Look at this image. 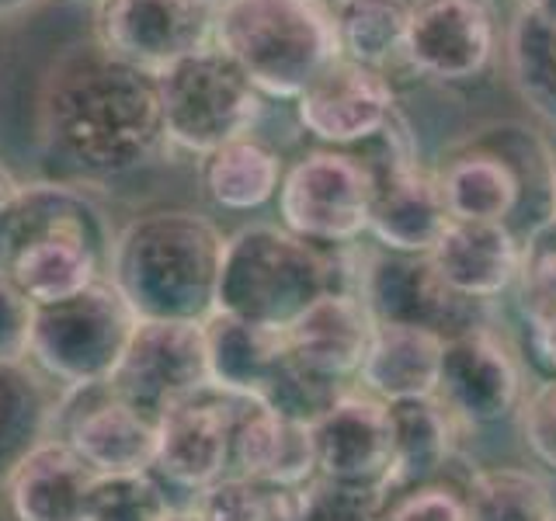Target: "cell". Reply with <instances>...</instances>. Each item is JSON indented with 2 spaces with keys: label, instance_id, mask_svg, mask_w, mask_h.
I'll return each mask as SVG.
<instances>
[{
  "label": "cell",
  "instance_id": "6da1fadb",
  "mask_svg": "<svg viewBox=\"0 0 556 521\" xmlns=\"http://www.w3.org/2000/svg\"><path fill=\"white\" fill-rule=\"evenodd\" d=\"M35 129L46 161L77 181L129 174L167 143L156 77L94 39L46 69Z\"/></svg>",
  "mask_w": 556,
  "mask_h": 521
},
{
  "label": "cell",
  "instance_id": "7a4b0ae2",
  "mask_svg": "<svg viewBox=\"0 0 556 521\" xmlns=\"http://www.w3.org/2000/svg\"><path fill=\"white\" fill-rule=\"evenodd\" d=\"M109 223L77 185H17L0 208V275H8L35 306L91 289L109 275Z\"/></svg>",
  "mask_w": 556,
  "mask_h": 521
},
{
  "label": "cell",
  "instance_id": "3957f363",
  "mask_svg": "<svg viewBox=\"0 0 556 521\" xmlns=\"http://www.w3.org/2000/svg\"><path fill=\"white\" fill-rule=\"evenodd\" d=\"M226 237L213 219L188 208L132 216L112 240L109 282L136 320L202 323L216 313Z\"/></svg>",
  "mask_w": 556,
  "mask_h": 521
},
{
  "label": "cell",
  "instance_id": "277c9868",
  "mask_svg": "<svg viewBox=\"0 0 556 521\" xmlns=\"http://www.w3.org/2000/svg\"><path fill=\"white\" fill-rule=\"evenodd\" d=\"M434 181L448 219L504 223L526 237L556 216L553 143L518 122H494L452 143Z\"/></svg>",
  "mask_w": 556,
  "mask_h": 521
},
{
  "label": "cell",
  "instance_id": "5b68a950",
  "mask_svg": "<svg viewBox=\"0 0 556 521\" xmlns=\"http://www.w3.org/2000/svg\"><path fill=\"white\" fill-rule=\"evenodd\" d=\"M213 46L271 101H295L341 56L327 0H219Z\"/></svg>",
  "mask_w": 556,
  "mask_h": 521
},
{
  "label": "cell",
  "instance_id": "8992f818",
  "mask_svg": "<svg viewBox=\"0 0 556 521\" xmlns=\"http://www.w3.org/2000/svg\"><path fill=\"white\" fill-rule=\"evenodd\" d=\"M327 292H334V251L313 247L275 223L226 237L216 313L286 334Z\"/></svg>",
  "mask_w": 556,
  "mask_h": 521
},
{
  "label": "cell",
  "instance_id": "52a82bcc",
  "mask_svg": "<svg viewBox=\"0 0 556 521\" xmlns=\"http://www.w3.org/2000/svg\"><path fill=\"white\" fill-rule=\"evenodd\" d=\"M156 91H161L164 139L195 156H208L226 143L254 136L265 112V94L216 46L156 74Z\"/></svg>",
  "mask_w": 556,
  "mask_h": 521
},
{
  "label": "cell",
  "instance_id": "ba28073f",
  "mask_svg": "<svg viewBox=\"0 0 556 521\" xmlns=\"http://www.w3.org/2000/svg\"><path fill=\"white\" fill-rule=\"evenodd\" d=\"M136 313L109 278L60 303L35 306L31 361L66 390L109 382L136 330Z\"/></svg>",
  "mask_w": 556,
  "mask_h": 521
},
{
  "label": "cell",
  "instance_id": "9c48e42d",
  "mask_svg": "<svg viewBox=\"0 0 556 521\" xmlns=\"http://www.w3.org/2000/svg\"><path fill=\"white\" fill-rule=\"evenodd\" d=\"M372 174L352 150H309L286 167L278 188V226L313 247H355L369 233Z\"/></svg>",
  "mask_w": 556,
  "mask_h": 521
},
{
  "label": "cell",
  "instance_id": "30bf717a",
  "mask_svg": "<svg viewBox=\"0 0 556 521\" xmlns=\"http://www.w3.org/2000/svg\"><path fill=\"white\" fill-rule=\"evenodd\" d=\"M369 147L372 153L365 156L372 174L369 237L393 254H431L448 226V208L434 170L417 161L404 115L396 112Z\"/></svg>",
  "mask_w": 556,
  "mask_h": 521
},
{
  "label": "cell",
  "instance_id": "8fae6325",
  "mask_svg": "<svg viewBox=\"0 0 556 521\" xmlns=\"http://www.w3.org/2000/svg\"><path fill=\"white\" fill-rule=\"evenodd\" d=\"M219 0H98L94 42L147 74L213 46Z\"/></svg>",
  "mask_w": 556,
  "mask_h": 521
},
{
  "label": "cell",
  "instance_id": "7c38bea8",
  "mask_svg": "<svg viewBox=\"0 0 556 521\" xmlns=\"http://www.w3.org/2000/svg\"><path fill=\"white\" fill-rule=\"evenodd\" d=\"M504 49L494 0H410L404 63L428 80L466 84L483 77Z\"/></svg>",
  "mask_w": 556,
  "mask_h": 521
},
{
  "label": "cell",
  "instance_id": "4fadbf2b",
  "mask_svg": "<svg viewBox=\"0 0 556 521\" xmlns=\"http://www.w3.org/2000/svg\"><path fill=\"white\" fill-rule=\"evenodd\" d=\"M248 396L205 386L156 417V459L150 473L164 486L195 500L223 476H230L233 424Z\"/></svg>",
  "mask_w": 556,
  "mask_h": 521
},
{
  "label": "cell",
  "instance_id": "5bb4252c",
  "mask_svg": "<svg viewBox=\"0 0 556 521\" xmlns=\"http://www.w3.org/2000/svg\"><path fill=\"white\" fill-rule=\"evenodd\" d=\"M358 300L369 306L376 323L421 327L439 338L483 327L486 309L483 303L452 292L428 254H393L382 247L362 257Z\"/></svg>",
  "mask_w": 556,
  "mask_h": 521
},
{
  "label": "cell",
  "instance_id": "9a60e30c",
  "mask_svg": "<svg viewBox=\"0 0 556 521\" xmlns=\"http://www.w3.org/2000/svg\"><path fill=\"white\" fill-rule=\"evenodd\" d=\"M49 439H60L98 476L150 473L156 459V417L126 404L109 382L66 390L52 407Z\"/></svg>",
  "mask_w": 556,
  "mask_h": 521
},
{
  "label": "cell",
  "instance_id": "2e32d148",
  "mask_svg": "<svg viewBox=\"0 0 556 521\" xmlns=\"http://www.w3.org/2000/svg\"><path fill=\"white\" fill-rule=\"evenodd\" d=\"M109 386L150 417H161L170 404L213 386L202 323L139 320Z\"/></svg>",
  "mask_w": 556,
  "mask_h": 521
},
{
  "label": "cell",
  "instance_id": "e0dca14e",
  "mask_svg": "<svg viewBox=\"0 0 556 521\" xmlns=\"http://www.w3.org/2000/svg\"><path fill=\"white\" fill-rule=\"evenodd\" d=\"M292 104L300 126L330 150L369 147L400 112L390 74L344 56L330 63Z\"/></svg>",
  "mask_w": 556,
  "mask_h": 521
},
{
  "label": "cell",
  "instance_id": "ac0fdd59",
  "mask_svg": "<svg viewBox=\"0 0 556 521\" xmlns=\"http://www.w3.org/2000/svg\"><path fill=\"white\" fill-rule=\"evenodd\" d=\"M317 480L352 486V491L390 494L393 483V445L387 404L369 393H341L309 424Z\"/></svg>",
  "mask_w": 556,
  "mask_h": 521
},
{
  "label": "cell",
  "instance_id": "d6986e66",
  "mask_svg": "<svg viewBox=\"0 0 556 521\" xmlns=\"http://www.w3.org/2000/svg\"><path fill=\"white\" fill-rule=\"evenodd\" d=\"M434 399L463 428L504 421L521 407V372L511 347L491 327L445 338Z\"/></svg>",
  "mask_w": 556,
  "mask_h": 521
},
{
  "label": "cell",
  "instance_id": "ffe728a7",
  "mask_svg": "<svg viewBox=\"0 0 556 521\" xmlns=\"http://www.w3.org/2000/svg\"><path fill=\"white\" fill-rule=\"evenodd\" d=\"M428 257L452 292L486 306L515 289L521 271V237L504 223L448 219Z\"/></svg>",
  "mask_w": 556,
  "mask_h": 521
},
{
  "label": "cell",
  "instance_id": "44dd1931",
  "mask_svg": "<svg viewBox=\"0 0 556 521\" xmlns=\"http://www.w3.org/2000/svg\"><path fill=\"white\" fill-rule=\"evenodd\" d=\"M230 473L303 491L306 483L317 480L309 424H300L292 417L268 410L257 399H248L233 424Z\"/></svg>",
  "mask_w": 556,
  "mask_h": 521
},
{
  "label": "cell",
  "instance_id": "7402d4cb",
  "mask_svg": "<svg viewBox=\"0 0 556 521\" xmlns=\"http://www.w3.org/2000/svg\"><path fill=\"white\" fill-rule=\"evenodd\" d=\"M94 476L66 442L46 439L4 483L14 521H87Z\"/></svg>",
  "mask_w": 556,
  "mask_h": 521
},
{
  "label": "cell",
  "instance_id": "603a6c76",
  "mask_svg": "<svg viewBox=\"0 0 556 521\" xmlns=\"http://www.w3.org/2000/svg\"><path fill=\"white\" fill-rule=\"evenodd\" d=\"M372 330V313L355 292H327L286 330V344L313 372L344 382L358 376Z\"/></svg>",
  "mask_w": 556,
  "mask_h": 521
},
{
  "label": "cell",
  "instance_id": "cb8c5ba5",
  "mask_svg": "<svg viewBox=\"0 0 556 521\" xmlns=\"http://www.w3.org/2000/svg\"><path fill=\"white\" fill-rule=\"evenodd\" d=\"M445 338L431 334L421 327L400 323H376L369 352L358 369L362 390L382 399V404H400V399H425L439 390Z\"/></svg>",
  "mask_w": 556,
  "mask_h": 521
},
{
  "label": "cell",
  "instance_id": "d4e9b609",
  "mask_svg": "<svg viewBox=\"0 0 556 521\" xmlns=\"http://www.w3.org/2000/svg\"><path fill=\"white\" fill-rule=\"evenodd\" d=\"M205 355H208V382L223 393L261 399L271 382L278 361L286 358V334L248 320L213 313L202 320Z\"/></svg>",
  "mask_w": 556,
  "mask_h": 521
},
{
  "label": "cell",
  "instance_id": "484cf974",
  "mask_svg": "<svg viewBox=\"0 0 556 521\" xmlns=\"http://www.w3.org/2000/svg\"><path fill=\"white\" fill-rule=\"evenodd\" d=\"M387 417L393 445V483L387 497L439 480L452 459V434H456L452 414L434 396H425L387 404Z\"/></svg>",
  "mask_w": 556,
  "mask_h": 521
},
{
  "label": "cell",
  "instance_id": "4316f807",
  "mask_svg": "<svg viewBox=\"0 0 556 521\" xmlns=\"http://www.w3.org/2000/svg\"><path fill=\"white\" fill-rule=\"evenodd\" d=\"M286 164L265 139L243 136L202 156V188L208 202L223 213H254L278 199Z\"/></svg>",
  "mask_w": 556,
  "mask_h": 521
},
{
  "label": "cell",
  "instance_id": "83f0119b",
  "mask_svg": "<svg viewBox=\"0 0 556 521\" xmlns=\"http://www.w3.org/2000/svg\"><path fill=\"white\" fill-rule=\"evenodd\" d=\"M52 399L28 365H0V483L49 439Z\"/></svg>",
  "mask_w": 556,
  "mask_h": 521
},
{
  "label": "cell",
  "instance_id": "f1b7e54d",
  "mask_svg": "<svg viewBox=\"0 0 556 521\" xmlns=\"http://www.w3.org/2000/svg\"><path fill=\"white\" fill-rule=\"evenodd\" d=\"M410 0H341L334 11L341 56L390 74L404 60Z\"/></svg>",
  "mask_w": 556,
  "mask_h": 521
},
{
  "label": "cell",
  "instance_id": "f546056e",
  "mask_svg": "<svg viewBox=\"0 0 556 521\" xmlns=\"http://www.w3.org/2000/svg\"><path fill=\"white\" fill-rule=\"evenodd\" d=\"M504 63L518 98L556 129V25L518 11L504 28Z\"/></svg>",
  "mask_w": 556,
  "mask_h": 521
},
{
  "label": "cell",
  "instance_id": "4dcf8cb0",
  "mask_svg": "<svg viewBox=\"0 0 556 521\" xmlns=\"http://www.w3.org/2000/svg\"><path fill=\"white\" fill-rule=\"evenodd\" d=\"M466 521H556L549 486L529 469H477L463 486Z\"/></svg>",
  "mask_w": 556,
  "mask_h": 521
},
{
  "label": "cell",
  "instance_id": "1f68e13d",
  "mask_svg": "<svg viewBox=\"0 0 556 521\" xmlns=\"http://www.w3.org/2000/svg\"><path fill=\"white\" fill-rule=\"evenodd\" d=\"M300 494L303 491L230 473L202 491L191 500V508L199 511L202 521H295L300 518Z\"/></svg>",
  "mask_w": 556,
  "mask_h": 521
},
{
  "label": "cell",
  "instance_id": "d6a6232c",
  "mask_svg": "<svg viewBox=\"0 0 556 521\" xmlns=\"http://www.w3.org/2000/svg\"><path fill=\"white\" fill-rule=\"evenodd\" d=\"M341 393H344V386L338 379L313 372L309 365L295 358L286 344V358L278 361V369L257 404H265L268 410L282 414V417H292V421H300V424H313L327 407H334V399Z\"/></svg>",
  "mask_w": 556,
  "mask_h": 521
},
{
  "label": "cell",
  "instance_id": "836d02e7",
  "mask_svg": "<svg viewBox=\"0 0 556 521\" xmlns=\"http://www.w3.org/2000/svg\"><path fill=\"white\" fill-rule=\"evenodd\" d=\"M174 508L153 473H115L94 476L87 521H164Z\"/></svg>",
  "mask_w": 556,
  "mask_h": 521
},
{
  "label": "cell",
  "instance_id": "e575fe53",
  "mask_svg": "<svg viewBox=\"0 0 556 521\" xmlns=\"http://www.w3.org/2000/svg\"><path fill=\"white\" fill-rule=\"evenodd\" d=\"M382 511H387L382 494L313 480L300 494V518L295 521H382Z\"/></svg>",
  "mask_w": 556,
  "mask_h": 521
},
{
  "label": "cell",
  "instance_id": "d590c367",
  "mask_svg": "<svg viewBox=\"0 0 556 521\" xmlns=\"http://www.w3.org/2000/svg\"><path fill=\"white\" fill-rule=\"evenodd\" d=\"M515 289L521 309L556 303V216L521 237V271Z\"/></svg>",
  "mask_w": 556,
  "mask_h": 521
},
{
  "label": "cell",
  "instance_id": "8d00e7d4",
  "mask_svg": "<svg viewBox=\"0 0 556 521\" xmlns=\"http://www.w3.org/2000/svg\"><path fill=\"white\" fill-rule=\"evenodd\" d=\"M382 521H466L463 491L442 486L439 480L425 486H410L404 494L387 497Z\"/></svg>",
  "mask_w": 556,
  "mask_h": 521
},
{
  "label": "cell",
  "instance_id": "74e56055",
  "mask_svg": "<svg viewBox=\"0 0 556 521\" xmlns=\"http://www.w3.org/2000/svg\"><path fill=\"white\" fill-rule=\"evenodd\" d=\"M35 303L8 275H0V365H28Z\"/></svg>",
  "mask_w": 556,
  "mask_h": 521
},
{
  "label": "cell",
  "instance_id": "f35d334b",
  "mask_svg": "<svg viewBox=\"0 0 556 521\" xmlns=\"http://www.w3.org/2000/svg\"><path fill=\"white\" fill-rule=\"evenodd\" d=\"M521 439L529 452L556 473V379L521 399Z\"/></svg>",
  "mask_w": 556,
  "mask_h": 521
},
{
  "label": "cell",
  "instance_id": "ab89813d",
  "mask_svg": "<svg viewBox=\"0 0 556 521\" xmlns=\"http://www.w3.org/2000/svg\"><path fill=\"white\" fill-rule=\"evenodd\" d=\"M529 334V355L549 379H556V303L521 309Z\"/></svg>",
  "mask_w": 556,
  "mask_h": 521
},
{
  "label": "cell",
  "instance_id": "60d3db41",
  "mask_svg": "<svg viewBox=\"0 0 556 521\" xmlns=\"http://www.w3.org/2000/svg\"><path fill=\"white\" fill-rule=\"evenodd\" d=\"M518 11L543 17V22L556 25V0H518Z\"/></svg>",
  "mask_w": 556,
  "mask_h": 521
},
{
  "label": "cell",
  "instance_id": "b9f144b4",
  "mask_svg": "<svg viewBox=\"0 0 556 521\" xmlns=\"http://www.w3.org/2000/svg\"><path fill=\"white\" fill-rule=\"evenodd\" d=\"M14 191H17V181H14V174L4 167V164H0V208H4L8 202H11V195H14Z\"/></svg>",
  "mask_w": 556,
  "mask_h": 521
},
{
  "label": "cell",
  "instance_id": "7bdbcfd3",
  "mask_svg": "<svg viewBox=\"0 0 556 521\" xmlns=\"http://www.w3.org/2000/svg\"><path fill=\"white\" fill-rule=\"evenodd\" d=\"M164 521H202V518H199L195 508H191V504H185V508H174Z\"/></svg>",
  "mask_w": 556,
  "mask_h": 521
},
{
  "label": "cell",
  "instance_id": "ee69618b",
  "mask_svg": "<svg viewBox=\"0 0 556 521\" xmlns=\"http://www.w3.org/2000/svg\"><path fill=\"white\" fill-rule=\"evenodd\" d=\"M31 4H35V0H0V17H4V14H17V11H25Z\"/></svg>",
  "mask_w": 556,
  "mask_h": 521
},
{
  "label": "cell",
  "instance_id": "f6af8a7d",
  "mask_svg": "<svg viewBox=\"0 0 556 521\" xmlns=\"http://www.w3.org/2000/svg\"><path fill=\"white\" fill-rule=\"evenodd\" d=\"M74 4H98V0H74Z\"/></svg>",
  "mask_w": 556,
  "mask_h": 521
},
{
  "label": "cell",
  "instance_id": "bcb514c9",
  "mask_svg": "<svg viewBox=\"0 0 556 521\" xmlns=\"http://www.w3.org/2000/svg\"><path fill=\"white\" fill-rule=\"evenodd\" d=\"M549 143H553V161H556V139H549Z\"/></svg>",
  "mask_w": 556,
  "mask_h": 521
},
{
  "label": "cell",
  "instance_id": "7dc6e473",
  "mask_svg": "<svg viewBox=\"0 0 556 521\" xmlns=\"http://www.w3.org/2000/svg\"><path fill=\"white\" fill-rule=\"evenodd\" d=\"M338 4H341V0H338Z\"/></svg>",
  "mask_w": 556,
  "mask_h": 521
}]
</instances>
